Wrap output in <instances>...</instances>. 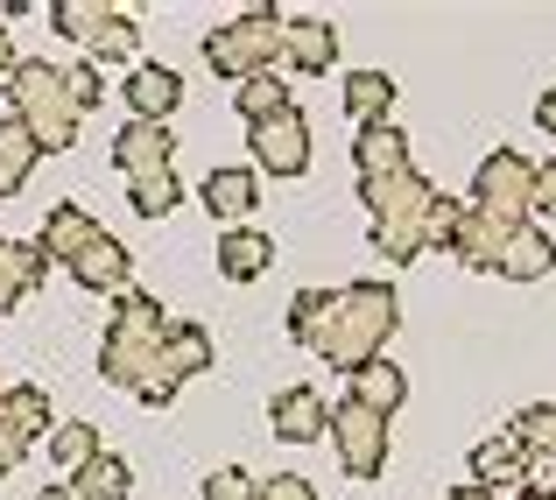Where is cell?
Masks as SVG:
<instances>
[{
	"instance_id": "cell-35",
	"label": "cell",
	"mask_w": 556,
	"mask_h": 500,
	"mask_svg": "<svg viewBox=\"0 0 556 500\" xmlns=\"http://www.w3.org/2000/svg\"><path fill=\"white\" fill-rule=\"evenodd\" d=\"M261 500H317V487L303 473H275V479H261Z\"/></svg>"
},
{
	"instance_id": "cell-22",
	"label": "cell",
	"mask_w": 556,
	"mask_h": 500,
	"mask_svg": "<svg viewBox=\"0 0 556 500\" xmlns=\"http://www.w3.org/2000/svg\"><path fill=\"white\" fill-rule=\"evenodd\" d=\"M50 22L64 28L71 42H85V50H99V42H106V28L121 22V8H106V0H56V8H50Z\"/></svg>"
},
{
	"instance_id": "cell-2",
	"label": "cell",
	"mask_w": 556,
	"mask_h": 500,
	"mask_svg": "<svg viewBox=\"0 0 556 500\" xmlns=\"http://www.w3.org/2000/svg\"><path fill=\"white\" fill-rule=\"evenodd\" d=\"M99 374L113 388H127L141 409H169L184 388L177 360H169V317L155 297L141 289H121L113 297V325H106V346H99Z\"/></svg>"
},
{
	"instance_id": "cell-15",
	"label": "cell",
	"mask_w": 556,
	"mask_h": 500,
	"mask_svg": "<svg viewBox=\"0 0 556 500\" xmlns=\"http://www.w3.org/2000/svg\"><path fill=\"white\" fill-rule=\"evenodd\" d=\"M127 107H135V121H169L184 107V78L169 64H135L127 71Z\"/></svg>"
},
{
	"instance_id": "cell-33",
	"label": "cell",
	"mask_w": 556,
	"mask_h": 500,
	"mask_svg": "<svg viewBox=\"0 0 556 500\" xmlns=\"http://www.w3.org/2000/svg\"><path fill=\"white\" fill-rule=\"evenodd\" d=\"M204 500H261V479H247L240 465H218V473L204 479Z\"/></svg>"
},
{
	"instance_id": "cell-43",
	"label": "cell",
	"mask_w": 556,
	"mask_h": 500,
	"mask_svg": "<svg viewBox=\"0 0 556 500\" xmlns=\"http://www.w3.org/2000/svg\"><path fill=\"white\" fill-rule=\"evenodd\" d=\"M515 500H549V493H535V487H521V493H515Z\"/></svg>"
},
{
	"instance_id": "cell-12",
	"label": "cell",
	"mask_w": 556,
	"mask_h": 500,
	"mask_svg": "<svg viewBox=\"0 0 556 500\" xmlns=\"http://www.w3.org/2000/svg\"><path fill=\"white\" fill-rule=\"evenodd\" d=\"M282 64L289 71H331L339 64V28L325 14H289L282 22Z\"/></svg>"
},
{
	"instance_id": "cell-17",
	"label": "cell",
	"mask_w": 556,
	"mask_h": 500,
	"mask_svg": "<svg viewBox=\"0 0 556 500\" xmlns=\"http://www.w3.org/2000/svg\"><path fill=\"white\" fill-rule=\"evenodd\" d=\"M268 268H275V240L268 233H254V226L218 233V275H226V283H254V275H268Z\"/></svg>"
},
{
	"instance_id": "cell-37",
	"label": "cell",
	"mask_w": 556,
	"mask_h": 500,
	"mask_svg": "<svg viewBox=\"0 0 556 500\" xmlns=\"http://www.w3.org/2000/svg\"><path fill=\"white\" fill-rule=\"evenodd\" d=\"M22 459H28V437H14L8 423H0V473H14Z\"/></svg>"
},
{
	"instance_id": "cell-30",
	"label": "cell",
	"mask_w": 556,
	"mask_h": 500,
	"mask_svg": "<svg viewBox=\"0 0 556 500\" xmlns=\"http://www.w3.org/2000/svg\"><path fill=\"white\" fill-rule=\"evenodd\" d=\"M507 430L521 437V451L529 459H556V402H535V409H521Z\"/></svg>"
},
{
	"instance_id": "cell-7",
	"label": "cell",
	"mask_w": 556,
	"mask_h": 500,
	"mask_svg": "<svg viewBox=\"0 0 556 500\" xmlns=\"http://www.w3.org/2000/svg\"><path fill=\"white\" fill-rule=\"evenodd\" d=\"M359 198H367L374 226H422V233H430V218H437V204H444V190H437L430 176L402 170V176H380V184H359Z\"/></svg>"
},
{
	"instance_id": "cell-26",
	"label": "cell",
	"mask_w": 556,
	"mask_h": 500,
	"mask_svg": "<svg viewBox=\"0 0 556 500\" xmlns=\"http://www.w3.org/2000/svg\"><path fill=\"white\" fill-rule=\"evenodd\" d=\"M353 402H367V409H380V416H394V409L408 402L402 366H394V360H367V366L353 374Z\"/></svg>"
},
{
	"instance_id": "cell-19",
	"label": "cell",
	"mask_w": 556,
	"mask_h": 500,
	"mask_svg": "<svg viewBox=\"0 0 556 500\" xmlns=\"http://www.w3.org/2000/svg\"><path fill=\"white\" fill-rule=\"evenodd\" d=\"M198 198H204L212 218H247L261 204V170H212L198 184Z\"/></svg>"
},
{
	"instance_id": "cell-23",
	"label": "cell",
	"mask_w": 556,
	"mask_h": 500,
	"mask_svg": "<svg viewBox=\"0 0 556 500\" xmlns=\"http://www.w3.org/2000/svg\"><path fill=\"white\" fill-rule=\"evenodd\" d=\"M36 155H42V141L28 135V127L14 121V113H8V121H0V198H14V190L28 184V170H36Z\"/></svg>"
},
{
	"instance_id": "cell-24",
	"label": "cell",
	"mask_w": 556,
	"mask_h": 500,
	"mask_svg": "<svg viewBox=\"0 0 556 500\" xmlns=\"http://www.w3.org/2000/svg\"><path fill=\"white\" fill-rule=\"evenodd\" d=\"M394 107V78L388 71H345V113H353L359 127H380Z\"/></svg>"
},
{
	"instance_id": "cell-16",
	"label": "cell",
	"mask_w": 556,
	"mask_h": 500,
	"mask_svg": "<svg viewBox=\"0 0 556 500\" xmlns=\"http://www.w3.org/2000/svg\"><path fill=\"white\" fill-rule=\"evenodd\" d=\"M353 170H359V184H380V176H402L408 170V135L402 127H359L353 135Z\"/></svg>"
},
{
	"instance_id": "cell-21",
	"label": "cell",
	"mask_w": 556,
	"mask_h": 500,
	"mask_svg": "<svg viewBox=\"0 0 556 500\" xmlns=\"http://www.w3.org/2000/svg\"><path fill=\"white\" fill-rule=\"evenodd\" d=\"M549 268H556V240L543 226H521L515 240H507V254H501V275L507 283H543Z\"/></svg>"
},
{
	"instance_id": "cell-28",
	"label": "cell",
	"mask_w": 556,
	"mask_h": 500,
	"mask_svg": "<svg viewBox=\"0 0 556 500\" xmlns=\"http://www.w3.org/2000/svg\"><path fill=\"white\" fill-rule=\"evenodd\" d=\"M99 451H106V445H99L92 423H56V430H50V465H64V473H85Z\"/></svg>"
},
{
	"instance_id": "cell-34",
	"label": "cell",
	"mask_w": 556,
	"mask_h": 500,
	"mask_svg": "<svg viewBox=\"0 0 556 500\" xmlns=\"http://www.w3.org/2000/svg\"><path fill=\"white\" fill-rule=\"evenodd\" d=\"M64 78H71V99H78V113L106 99V78H99V64H64Z\"/></svg>"
},
{
	"instance_id": "cell-20",
	"label": "cell",
	"mask_w": 556,
	"mask_h": 500,
	"mask_svg": "<svg viewBox=\"0 0 556 500\" xmlns=\"http://www.w3.org/2000/svg\"><path fill=\"white\" fill-rule=\"evenodd\" d=\"M42 275H50V261H42L36 247H22V240L0 233V311H14L28 289H42Z\"/></svg>"
},
{
	"instance_id": "cell-38",
	"label": "cell",
	"mask_w": 556,
	"mask_h": 500,
	"mask_svg": "<svg viewBox=\"0 0 556 500\" xmlns=\"http://www.w3.org/2000/svg\"><path fill=\"white\" fill-rule=\"evenodd\" d=\"M521 487H535V493L556 500V459H529V479H521Z\"/></svg>"
},
{
	"instance_id": "cell-10",
	"label": "cell",
	"mask_w": 556,
	"mask_h": 500,
	"mask_svg": "<svg viewBox=\"0 0 556 500\" xmlns=\"http://www.w3.org/2000/svg\"><path fill=\"white\" fill-rule=\"evenodd\" d=\"M169 155H177V135H169L163 121H135L113 135V170L127 176V184H141V176H169Z\"/></svg>"
},
{
	"instance_id": "cell-14",
	"label": "cell",
	"mask_w": 556,
	"mask_h": 500,
	"mask_svg": "<svg viewBox=\"0 0 556 500\" xmlns=\"http://www.w3.org/2000/svg\"><path fill=\"white\" fill-rule=\"evenodd\" d=\"M127 275H135V261H127V247L113 240V233H99V240L85 247L78 261H71V283L92 289V297H121V289H135Z\"/></svg>"
},
{
	"instance_id": "cell-4",
	"label": "cell",
	"mask_w": 556,
	"mask_h": 500,
	"mask_svg": "<svg viewBox=\"0 0 556 500\" xmlns=\"http://www.w3.org/2000/svg\"><path fill=\"white\" fill-rule=\"evenodd\" d=\"M275 57H282V22H275V8H247V14H232V22H218L212 36H204V64L232 85L268 78Z\"/></svg>"
},
{
	"instance_id": "cell-27",
	"label": "cell",
	"mask_w": 556,
	"mask_h": 500,
	"mask_svg": "<svg viewBox=\"0 0 556 500\" xmlns=\"http://www.w3.org/2000/svg\"><path fill=\"white\" fill-rule=\"evenodd\" d=\"M127 487H135V473H127V459H113V451H99L85 473H71V493L78 500H127Z\"/></svg>"
},
{
	"instance_id": "cell-40",
	"label": "cell",
	"mask_w": 556,
	"mask_h": 500,
	"mask_svg": "<svg viewBox=\"0 0 556 500\" xmlns=\"http://www.w3.org/2000/svg\"><path fill=\"white\" fill-rule=\"evenodd\" d=\"M14 64H22V57H14V42H8V22H0V85H8Z\"/></svg>"
},
{
	"instance_id": "cell-8",
	"label": "cell",
	"mask_w": 556,
	"mask_h": 500,
	"mask_svg": "<svg viewBox=\"0 0 556 500\" xmlns=\"http://www.w3.org/2000/svg\"><path fill=\"white\" fill-rule=\"evenodd\" d=\"M247 149H254V170L261 176H303L311 170V127H303V113H275V121L247 127Z\"/></svg>"
},
{
	"instance_id": "cell-44",
	"label": "cell",
	"mask_w": 556,
	"mask_h": 500,
	"mask_svg": "<svg viewBox=\"0 0 556 500\" xmlns=\"http://www.w3.org/2000/svg\"><path fill=\"white\" fill-rule=\"evenodd\" d=\"M0 395H8V388H0Z\"/></svg>"
},
{
	"instance_id": "cell-9",
	"label": "cell",
	"mask_w": 556,
	"mask_h": 500,
	"mask_svg": "<svg viewBox=\"0 0 556 500\" xmlns=\"http://www.w3.org/2000/svg\"><path fill=\"white\" fill-rule=\"evenodd\" d=\"M507 240H515V226H501V218H486V212H472V204H458L437 247H444V254H458L465 268H486V275H501V254H507Z\"/></svg>"
},
{
	"instance_id": "cell-13",
	"label": "cell",
	"mask_w": 556,
	"mask_h": 500,
	"mask_svg": "<svg viewBox=\"0 0 556 500\" xmlns=\"http://www.w3.org/2000/svg\"><path fill=\"white\" fill-rule=\"evenodd\" d=\"M99 233H106V226H99L85 204H50V218H42V233H36V254H42V261H64V268H71V261H78L85 247L99 240Z\"/></svg>"
},
{
	"instance_id": "cell-5",
	"label": "cell",
	"mask_w": 556,
	"mask_h": 500,
	"mask_svg": "<svg viewBox=\"0 0 556 500\" xmlns=\"http://www.w3.org/2000/svg\"><path fill=\"white\" fill-rule=\"evenodd\" d=\"M472 212H486V218H501V226H535V163L529 155H515V149H493L486 163L472 170Z\"/></svg>"
},
{
	"instance_id": "cell-3",
	"label": "cell",
	"mask_w": 556,
	"mask_h": 500,
	"mask_svg": "<svg viewBox=\"0 0 556 500\" xmlns=\"http://www.w3.org/2000/svg\"><path fill=\"white\" fill-rule=\"evenodd\" d=\"M8 107L42 149H71L78 141V99H71L64 64H50V57H22L8 71Z\"/></svg>"
},
{
	"instance_id": "cell-32",
	"label": "cell",
	"mask_w": 556,
	"mask_h": 500,
	"mask_svg": "<svg viewBox=\"0 0 556 500\" xmlns=\"http://www.w3.org/2000/svg\"><path fill=\"white\" fill-rule=\"evenodd\" d=\"M177 198H184V190H177V176H141V184H127V204H135L141 218H163Z\"/></svg>"
},
{
	"instance_id": "cell-31",
	"label": "cell",
	"mask_w": 556,
	"mask_h": 500,
	"mask_svg": "<svg viewBox=\"0 0 556 500\" xmlns=\"http://www.w3.org/2000/svg\"><path fill=\"white\" fill-rule=\"evenodd\" d=\"M169 360H177V374H204L212 366V332L204 325H169Z\"/></svg>"
},
{
	"instance_id": "cell-41",
	"label": "cell",
	"mask_w": 556,
	"mask_h": 500,
	"mask_svg": "<svg viewBox=\"0 0 556 500\" xmlns=\"http://www.w3.org/2000/svg\"><path fill=\"white\" fill-rule=\"evenodd\" d=\"M444 500H493L486 487H458V493H444Z\"/></svg>"
},
{
	"instance_id": "cell-1",
	"label": "cell",
	"mask_w": 556,
	"mask_h": 500,
	"mask_svg": "<svg viewBox=\"0 0 556 500\" xmlns=\"http://www.w3.org/2000/svg\"><path fill=\"white\" fill-rule=\"evenodd\" d=\"M402 325V303L388 283H345V289H303L289 303V338L317 352L325 366L359 374L367 360H388V338Z\"/></svg>"
},
{
	"instance_id": "cell-25",
	"label": "cell",
	"mask_w": 556,
	"mask_h": 500,
	"mask_svg": "<svg viewBox=\"0 0 556 500\" xmlns=\"http://www.w3.org/2000/svg\"><path fill=\"white\" fill-rule=\"evenodd\" d=\"M0 423H8L14 437H28V445H36L42 430H56V423H50V395H42L36 380H22V388H8V395H0Z\"/></svg>"
},
{
	"instance_id": "cell-39",
	"label": "cell",
	"mask_w": 556,
	"mask_h": 500,
	"mask_svg": "<svg viewBox=\"0 0 556 500\" xmlns=\"http://www.w3.org/2000/svg\"><path fill=\"white\" fill-rule=\"evenodd\" d=\"M535 127H543V135H556V85H549L543 99H535Z\"/></svg>"
},
{
	"instance_id": "cell-42",
	"label": "cell",
	"mask_w": 556,
	"mask_h": 500,
	"mask_svg": "<svg viewBox=\"0 0 556 500\" xmlns=\"http://www.w3.org/2000/svg\"><path fill=\"white\" fill-rule=\"evenodd\" d=\"M36 500H78V493H71V487H42Z\"/></svg>"
},
{
	"instance_id": "cell-11",
	"label": "cell",
	"mask_w": 556,
	"mask_h": 500,
	"mask_svg": "<svg viewBox=\"0 0 556 500\" xmlns=\"http://www.w3.org/2000/svg\"><path fill=\"white\" fill-rule=\"evenodd\" d=\"M268 423H275V437H282V445H317V437L331 430V402L317 388H282L268 402Z\"/></svg>"
},
{
	"instance_id": "cell-6",
	"label": "cell",
	"mask_w": 556,
	"mask_h": 500,
	"mask_svg": "<svg viewBox=\"0 0 556 500\" xmlns=\"http://www.w3.org/2000/svg\"><path fill=\"white\" fill-rule=\"evenodd\" d=\"M331 445H339V465L353 479H380V473H388V416L367 409V402H353V395L331 409Z\"/></svg>"
},
{
	"instance_id": "cell-18",
	"label": "cell",
	"mask_w": 556,
	"mask_h": 500,
	"mask_svg": "<svg viewBox=\"0 0 556 500\" xmlns=\"http://www.w3.org/2000/svg\"><path fill=\"white\" fill-rule=\"evenodd\" d=\"M529 479V451H521V437L515 430H501V437H486V445L472 451V487H521Z\"/></svg>"
},
{
	"instance_id": "cell-29",
	"label": "cell",
	"mask_w": 556,
	"mask_h": 500,
	"mask_svg": "<svg viewBox=\"0 0 556 500\" xmlns=\"http://www.w3.org/2000/svg\"><path fill=\"white\" fill-rule=\"evenodd\" d=\"M275 113H289V85L275 78V71H268V78H247L240 85V121L261 127V121H275Z\"/></svg>"
},
{
	"instance_id": "cell-36",
	"label": "cell",
	"mask_w": 556,
	"mask_h": 500,
	"mask_svg": "<svg viewBox=\"0 0 556 500\" xmlns=\"http://www.w3.org/2000/svg\"><path fill=\"white\" fill-rule=\"evenodd\" d=\"M535 212L556 218V155H549V163H535Z\"/></svg>"
}]
</instances>
